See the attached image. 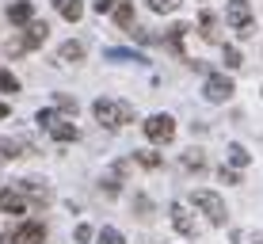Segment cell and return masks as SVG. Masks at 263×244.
Returning <instances> with one entry per match:
<instances>
[{
  "mask_svg": "<svg viewBox=\"0 0 263 244\" xmlns=\"http://www.w3.org/2000/svg\"><path fill=\"white\" fill-rule=\"evenodd\" d=\"M88 53L84 42H65V46H58V61H80Z\"/></svg>",
  "mask_w": 263,
  "mask_h": 244,
  "instance_id": "obj_14",
  "label": "cell"
},
{
  "mask_svg": "<svg viewBox=\"0 0 263 244\" xmlns=\"http://www.w3.org/2000/svg\"><path fill=\"white\" fill-rule=\"evenodd\" d=\"M134 210H138V218H145V214H153V202H149V198H138V202H134Z\"/></svg>",
  "mask_w": 263,
  "mask_h": 244,
  "instance_id": "obj_24",
  "label": "cell"
},
{
  "mask_svg": "<svg viewBox=\"0 0 263 244\" xmlns=\"http://www.w3.org/2000/svg\"><path fill=\"white\" fill-rule=\"evenodd\" d=\"M39 122L46 126V130H50L58 141H77V138H80V130H77V126H72V122H61L53 111H39Z\"/></svg>",
  "mask_w": 263,
  "mask_h": 244,
  "instance_id": "obj_6",
  "label": "cell"
},
{
  "mask_svg": "<svg viewBox=\"0 0 263 244\" xmlns=\"http://www.w3.org/2000/svg\"><path fill=\"white\" fill-rule=\"evenodd\" d=\"M225 65H229V69H240L244 65V58H240L237 46H225Z\"/></svg>",
  "mask_w": 263,
  "mask_h": 244,
  "instance_id": "obj_20",
  "label": "cell"
},
{
  "mask_svg": "<svg viewBox=\"0 0 263 244\" xmlns=\"http://www.w3.org/2000/svg\"><path fill=\"white\" fill-rule=\"evenodd\" d=\"M0 119H8V107L4 103H0Z\"/></svg>",
  "mask_w": 263,
  "mask_h": 244,
  "instance_id": "obj_30",
  "label": "cell"
},
{
  "mask_svg": "<svg viewBox=\"0 0 263 244\" xmlns=\"http://www.w3.org/2000/svg\"><path fill=\"white\" fill-rule=\"evenodd\" d=\"M225 20L233 23V31H240L244 39H248L252 31H256V23H252V8L248 0H229V8H225Z\"/></svg>",
  "mask_w": 263,
  "mask_h": 244,
  "instance_id": "obj_3",
  "label": "cell"
},
{
  "mask_svg": "<svg viewBox=\"0 0 263 244\" xmlns=\"http://www.w3.org/2000/svg\"><path fill=\"white\" fill-rule=\"evenodd\" d=\"M20 153H31V145L15 141V138H0V160H15Z\"/></svg>",
  "mask_w": 263,
  "mask_h": 244,
  "instance_id": "obj_12",
  "label": "cell"
},
{
  "mask_svg": "<svg viewBox=\"0 0 263 244\" xmlns=\"http://www.w3.org/2000/svg\"><path fill=\"white\" fill-rule=\"evenodd\" d=\"M191 202L206 214V218H210V225H225V218H229V214H225V202L214 191H202V187H198V191L191 195Z\"/></svg>",
  "mask_w": 263,
  "mask_h": 244,
  "instance_id": "obj_2",
  "label": "cell"
},
{
  "mask_svg": "<svg viewBox=\"0 0 263 244\" xmlns=\"http://www.w3.org/2000/svg\"><path fill=\"white\" fill-rule=\"evenodd\" d=\"M198 27H202V39H206V42H217V31H214L217 20H214L210 12H202V15H198Z\"/></svg>",
  "mask_w": 263,
  "mask_h": 244,
  "instance_id": "obj_16",
  "label": "cell"
},
{
  "mask_svg": "<svg viewBox=\"0 0 263 244\" xmlns=\"http://www.w3.org/2000/svg\"><path fill=\"white\" fill-rule=\"evenodd\" d=\"M115 23H119L122 31L134 27V4H130V0H119V8H115Z\"/></svg>",
  "mask_w": 263,
  "mask_h": 244,
  "instance_id": "obj_15",
  "label": "cell"
},
{
  "mask_svg": "<svg viewBox=\"0 0 263 244\" xmlns=\"http://www.w3.org/2000/svg\"><path fill=\"white\" fill-rule=\"evenodd\" d=\"M8 20H12V23H31L34 20V8H31V0H15V4L12 8H8Z\"/></svg>",
  "mask_w": 263,
  "mask_h": 244,
  "instance_id": "obj_11",
  "label": "cell"
},
{
  "mask_svg": "<svg viewBox=\"0 0 263 244\" xmlns=\"http://www.w3.org/2000/svg\"><path fill=\"white\" fill-rule=\"evenodd\" d=\"M229 160H233L237 168H244V164H248V153H244L240 145H233V149H229Z\"/></svg>",
  "mask_w": 263,
  "mask_h": 244,
  "instance_id": "obj_23",
  "label": "cell"
},
{
  "mask_svg": "<svg viewBox=\"0 0 263 244\" xmlns=\"http://www.w3.org/2000/svg\"><path fill=\"white\" fill-rule=\"evenodd\" d=\"M77 240H80V244L92 240V225H77Z\"/></svg>",
  "mask_w": 263,
  "mask_h": 244,
  "instance_id": "obj_26",
  "label": "cell"
},
{
  "mask_svg": "<svg viewBox=\"0 0 263 244\" xmlns=\"http://www.w3.org/2000/svg\"><path fill=\"white\" fill-rule=\"evenodd\" d=\"M217 176H221V183H237V172H229V168H221Z\"/></svg>",
  "mask_w": 263,
  "mask_h": 244,
  "instance_id": "obj_27",
  "label": "cell"
},
{
  "mask_svg": "<svg viewBox=\"0 0 263 244\" xmlns=\"http://www.w3.org/2000/svg\"><path fill=\"white\" fill-rule=\"evenodd\" d=\"M172 221H176V229L179 233H183V237H195V233H198V221L191 218V210H187V206H172Z\"/></svg>",
  "mask_w": 263,
  "mask_h": 244,
  "instance_id": "obj_10",
  "label": "cell"
},
{
  "mask_svg": "<svg viewBox=\"0 0 263 244\" xmlns=\"http://www.w3.org/2000/svg\"><path fill=\"white\" fill-rule=\"evenodd\" d=\"M202 96L210 99V103H225V99L233 96V80H229V77H217V73H210V77H206Z\"/></svg>",
  "mask_w": 263,
  "mask_h": 244,
  "instance_id": "obj_7",
  "label": "cell"
},
{
  "mask_svg": "<svg viewBox=\"0 0 263 244\" xmlns=\"http://www.w3.org/2000/svg\"><path fill=\"white\" fill-rule=\"evenodd\" d=\"M0 88H4V92H20V80L8 73V69H0Z\"/></svg>",
  "mask_w": 263,
  "mask_h": 244,
  "instance_id": "obj_21",
  "label": "cell"
},
{
  "mask_svg": "<svg viewBox=\"0 0 263 244\" xmlns=\"http://www.w3.org/2000/svg\"><path fill=\"white\" fill-rule=\"evenodd\" d=\"M115 8V0H96V12H111Z\"/></svg>",
  "mask_w": 263,
  "mask_h": 244,
  "instance_id": "obj_29",
  "label": "cell"
},
{
  "mask_svg": "<svg viewBox=\"0 0 263 244\" xmlns=\"http://www.w3.org/2000/svg\"><path fill=\"white\" fill-rule=\"evenodd\" d=\"M46 31H50L46 23H39V20H34V23H31V27H27V31L20 34V39L12 42V53H27V50H39L42 42H46Z\"/></svg>",
  "mask_w": 263,
  "mask_h": 244,
  "instance_id": "obj_5",
  "label": "cell"
},
{
  "mask_svg": "<svg viewBox=\"0 0 263 244\" xmlns=\"http://www.w3.org/2000/svg\"><path fill=\"white\" fill-rule=\"evenodd\" d=\"M53 8H58L61 20H69V23H77L80 15H84V4H80V0H53Z\"/></svg>",
  "mask_w": 263,
  "mask_h": 244,
  "instance_id": "obj_13",
  "label": "cell"
},
{
  "mask_svg": "<svg viewBox=\"0 0 263 244\" xmlns=\"http://www.w3.org/2000/svg\"><path fill=\"white\" fill-rule=\"evenodd\" d=\"M256 244H263V237H256Z\"/></svg>",
  "mask_w": 263,
  "mask_h": 244,
  "instance_id": "obj_31",
  "label": "cell"
},
{
  "mask_svg": "<svg viewBox=\"0 0 263 244\" xmlns=\"http://www.w3.org/2000/svg\"><path fill=\"white\" fill-rule=\"evenodd\" d=\"M99 244H126L122 233L115 229V225H107V229H99Z\"/></svg>",
  "mask_w": 263,
  "mask_h": 244,
  "instance_id": "obj_17",
  "label": "cell"
},
{
  "mask_svg": "<svg viewBox=\"0 0 263 244\" xmlns=\"http://www.w3.org/2000/svg\"><path fill=\"white\" fill-rule=\"evenodd\" d=\"M53 99H58V107H65V111H72V107H77V103H72L69 96H53Z\"/></svg>",
  "mask_w": 263,
  "mask_h": 244,
  "instance_id": "obj_28",
  "label": "cell"
},
{
  "mask_svg": "<svg viewBox=\"0 0 263 244\" xmlns=\"http://www.w3.org/2000/svg\"><path fill=\"white\" fill-rule=\"evenodd\" d=\"M145 138L157 141V145L172 141V138H176V119H172V115H153V119L145 122Z\"/></svg>",
  "mask_w": 263,
  "mask_h": 244,
  "instance_id": "obj_4",
  "label": "cell"
},
{
  "mask_svg": "<svg viewBox=\"0 0 263 244\" xmlns=\"http://www.w3.org/2000/svg\"><path fill=\"white\" fill-rule=\"evenodd\" d=\"M8 240L12 244H46V229L39 221H27V225H15Z\"/></svg>",
  "mask_w": 263,
  "mask_h": 244,
  "instance_id": "obj_8",
  "label": "cell"
},
{
  "mask_svg": "<svg viewBox=\"0 0 263 244\" xmlns=\"http://www.w3.org/2000/svg\"><path fill=\"white\" fill-rule=\"evenodd\" d=\"M0 210L4 214H27V191L23 187H4L0 191Z\"/></svg>",
  "mask_w": 263,
  "mask_h": 244,
  "instance_id": "obj_9",
  "label": "cell"
},
{
  "mask_svg": "<svg viewBox=\"0 0 263 244\" xmlns=\"http://www.w3.org/2000/svg\"><path fill=\"white\" fill-rule=\"evenodd\" d=\"M149 8H153V12H160V15H168V12H176V8H179V0H149Z\"/></svg>",
  "mask_w": 263,
  "mask_h": 244,
  "instance_id": "obj_19",
  "label": "cell"
},
{
  "mask_svg": "<svg viewBox=\"0 0 263 244\" xmlns=\"http://www.w3.org/2000/svg\"><path fill=\"white\" fill-rule=\"evenodd\" d=\"M107 61H141V53H134V50H107Z\"/></svg>",
  "mask_w": 263,
  "mask_h": 244,
  "instance_id": "obj_18",
  "label": "cell"
},
{
  "mask_svg": "<svg viewBox=\"0 0 263 244\" xmlns=\"http://www.w3.org/2000/svg\"><path fill=\"white\" fill-rule=\"evenodd\" d=\"M92 115H96L99 126H107V130H119V126L134 122V107H130V103H119V99H107V96L96 99Z\"/></svg>",
  "mask_w": 263,
  "mask_h": 244,
  "instance_id": "obj_1",
  "label": "cell"
},
{
  "mask_svg": "<svg viewBox=\"0 0 263 244\" xmlns=\"http://www.w3.org/2000/svg\"><path fill=\"white\" fill-rule=\"evenodd\" d=\"M138 164H149V168H157V164H160V157H157V153H138Z\"/></svg>",
  "mask_w": 263,
  "mask_h": 244,
  "instance_id": "obj_25",
  "label": "cell"
},
{
  "mask_svg": "<svg viewBox=\"0 0 263 244\" xmlns=\"http://www.w3.org/2000/svg\"><path fill=\"white\" fill-rule=\"evenodd\" d=\"M202 164H206V157H202L198 149H191V153L183 157V168H202Z\"/></svg>",
  "mask_w": 263,
  "mask_h": 244,
  "instance_id": "obj_22",
  "label": "cell"
}]
</instances>
